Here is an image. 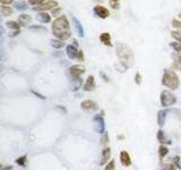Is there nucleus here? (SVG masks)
Segmentation results:
<instances>
[{"label":"nucleus","mask_w":181,"mask_h":170,"mask_svg":"<svg viewBox=\"0 0 181 170\" xmlns=\"http://www.w3.org/2000/svg\"><path fill=\"white\" fill-rule=\"evenodd\" d=\"M104 170H115V160H110V161L107 163V166H105Z\"/></svg>","instance_id":"30"},{"label":"nucleus","mask_w":181,"mask_h":170,"mask_svg":"<svg viewBox=\"0 0 181 170\" xmlns=\"http://www.w3.org/2000/svg\"><path fill=\"white\" fill-rule=\"evenodd\" d=\"M6 25H7L8 29H11V30H19V27H21V24L18 22H15V21H8L6 22Z\"/></svg>","instance_id":"23"},{"label":"nucleus","mask_w":181,"mask_h":170,"mask_svg":"<svg viewBox=\"0 0 181 170\" xmlns=\"http://www.w3.org/2000/svg\"><path fill=\"white\" fill-rule=\"evenodd\" d=\"M11 169H13V167L9 166V167H7V168H2L1 170H11Z\"/></svg>","instance_id":"45"},{"label":"nucleus","mask_w":181,"mask_h":170,"mask_svg":"<svg viewBox=\"0 0 181 170\" xmlns=\"http://www.w3.org/2000/svg\"><path fill=\"white\" fill-rule=\"evenodd\" d=\"M135 82H136V84H141V73H136V75H135Z\"/></svg>","instance_id":"38"},{"label":"nucleus","mask_w":181,"mask_h":170,"mask_svg":"<svg viewBox=\"0 0 181 170\" xmlns=\"http://www.w3.org/2000/svg\"><path fill=\"white\" fill-rule=\"evenodd\" d=\"M81 107L83 110L86 111H94L97 109V104L92 100H85L81 103Z\"/></svg>","instance_id":"9"},{"label":"nucleus","mask_w":181,"mask_h":170,"mask_svg":"<svg viewBox=\"0 0 181 170\" xmlns=\"http://www.w3.org/2000/svg\"><path fill=\"white\" fill-rule=\"evenodd\" d=\"M36 19L43 24H47V23L51 22V16L49 15L47 11H40V13H37Z\"/></svg>","instance_id":"15"},{"label":"nucleus","mask_w":181,"mask_h":170,"mask_svg":"<svg viewBox=\"0 0 181 170\" xmlns=\"http://www.w3.org/2000/svg\"><path fill=\"white\" fill-rule=\"evenodd\" d=\"M162 84L166 86L170 90H177L179 87L180 81H179V76L175 74V71L170 69L164 70V74L162 76Z\"/></svg>","instance_id":"2"},{"label":"nucleus","mask_w":181,"mask_h":170,"mask_svg":"<svg viewBox=\"0 0 181 170\" xmlns=\"http://www.w3.org/2000/svg\"><path fill=\"white\" fill-rule=\"evenodd\" d=\"M173 58L175 59V63L181 65V55H173Z\"/></svg>","instance_id":"41"},{"label":"nucleus","mask_w":181,"mask_h":170,"mask_svg":"<svg viewBox=\"0 0 181 170\" xmlns=\"http://www.w3.org/2000/svg\"><path fill=\"white\" fill-rule=\"evenodd\" d=\"M14 7L17 10H26L27 9V4H26L25 1H17V2H15Z\"/></svg>","instance_id":"25"},{"label":"nucleus","mask_w":181,"mask_h":170,"mask_svg":"<svg viewBox=\"0 0 181 170\" xmlns=\"http://www.w3.org/2000/svg\"><path fill=\"white\" fill-rule=\"evenodd\" d=\"M26 161H27V158H26L25 155H24V156H21V158H17V159H16V163H17L18 166H22V167L25 166Z\"/></svg>","instance_id":"31"},{"label":"nucleus","mask_w":181,"mask_h":170,"mask_svg":"<svg viewBox=\"0 0 181 170\" xmlns=\"http://www.w3.org/2000/svg\"><path fill=\"white\" fill-rule=\"evenodd\" d=\"M170 47L173 49L175 52H178L179 55H181V43H179V42H171Z\"/></svg>","instance_id":"26"},{"label":"nucleus","mask_w":181,"mask_h":170,"mask_svg":"<svg viewBox=\"0 0 181 170\" xmlns=\"http://www.w3.org/2000/svg\"><path fill=\"white\" fill-rule=\"evenodd\" d=\"M85 73V67L83 65H73L68 68V75L70 79H77V78H81V76Z\"/></svg>","instance_id":"5"},{"label":"nucleus","mask_w":181,"mask_h":170,"mask_svg":"<svg viewBox=\"0 0 181 170\" xmlns=\"http://www.w3.org/2000/svg\"><path fill=\"white\" fill-rule=\"evenodd\" d=\"M14 0H0V2H1V5H9L11 4Z\"/></svg>","instance_id":"43"},{"label":"nucleus","mask_w":181,"mask_h":170,"mask_svg":"<svg viewBox=\"0 0 181 170\" xmlns=\"http://www.w3.org/2000/svg\"><path fill=\"white\" fill-rule=\"evenodd\" d=\"M73 89L71 90H74V91H77L79 87L81 86V78H77V79H73Z\"/></svg>","instance_id":"27"},{"label":"nucleus","mask_w":181,"mask_h":170,"mask_svg":"<svg viewBox=\"0 0 181 170\" xmlns=\"http://www.w3.org/2000/svg\"><path fill=\"white\" fill-rule=\"evenodd\" d=\"M31 31H35V32H41V33H43V32H47V29L43 27V26H36V25H32L28 27Z\"/></svg>","instance_id":"28"},{"label":"nucleus","mask_w":181,"mask_h":170,"mask_svg":"<svg viewBox=\"0 0 181 170\" xmlns=\"http://www.w3.org/2000/svg\"><path fill=\"white\" fill-rule=\"evenodd\" d=\"M110 156H111V149L110 148H104L101 154V161L100 164H107L110 161Z\"/></svg>","instance_id":"14"},{"label":"nucleus","mask_w":181,"mask_h":170,"mask_svg":"<svg viewBox=\"0 0 181 170\" xmlns=\"http://www.w3.org/2000/svg\"><path fill=\"white\" fill-rule=\"evenodd\" d=\"M60 11H61V8L60 7H57V8H55L53 10H52V16H58L60 14Z\"/></svg>","instance_id":"40"},{"label":"nucleus","mask_w":181,"mask_h":170,"mask_svg":"<svg viewBox=\"0 0 181 170\" xmlns=\"http://www.w3.org/2000/svg\"><path fill=\"white\" fill-rule=\"evenodd\" d=\"M178 16H179V18L181 19V13H180V14H179V15H178Z\"/></svg>","instance_id":"46"},{"label":"nucleus","mask_w":181,"mask_h":170,"mask_svg":"<svg viewBox=\"0 0 181 170\" xmlns=\"http://www.w3.org/2000/svg\"><path fill=\"white\" fill-rule=\"evenodd\" d=\"M171 35H172L173 39L177 40V42L181 43V32L180 31H172V32H171Z\"/></svg>","instance_id":"29"},{"label":"nucleus","mask_w":181,"mask_h":170,"mask_svg":"<svg viewBox=\"0 0 181 170\" xmlns=\"http://www.w3.org/2000/svg\"><path fill=\"white\" fill-rule=\"evenodd\" d=\"M169 154V149L166 148L165 145H161L159 148V155H160V159L162 160L163 158H165L166 155Z\"/></svg>","instance_id":"22"},{"label":"nucleus","mask_w":181,"mask_h":170,"mask_svg":"<svg viewBox=\"0 0 181 170\" xmlns=\"http://www.w3.org/2000/svg\"><path fill=\"white\" fill-rule=\"evenodd\" d=\"M117 56H118L120 64H122L123 66H126L127 68H129L134 65V53L131 51V49L126 45L125 43H118L117 45Z\"/></svg>","instance_id":"1"},{"label":"nucleus","mask_w":181,"mask_h":170,"mask_svg":"<svg viewBox=\"0 0 181 170\" xmlns=\"http://www.w3.org/2000/svg\"><path fill=\"white\" fill-rule=\"evenodd\" d=\"M13 8L7 6V5H1V14L5 16V17H7V16H10L13 14Z\"/></svg>","instance_id":"21"},{"label":"nucleus","mask_w":181,"mask_h":170,"mask_svg":"<svg viewBox=\"0 0 181 170\" xmlns=\"http://www.w3.org/2000/svg\"><path fill=\"white\" fill-rule=\"evenodd\" d=\"M172 26L175 27V29L181 30V22L180 21H178V19H173V21H172Z\"/></svg>","instance_id":"37"},{"label":"nucleus","mask_w":181,"mask_h":170,"mask_svg":"<svg viewBox=\"0 0 181 170\" xmlns=\"http://www.w3.org/2000/svg\"><path fill=\"white\" fill-rule=\"evenodd\" d=\"M95 79H94V76L93 75H89L87 79H86L85 84H84V90L89 92V91H94L95 90Z\"/></svg>","instance_id":"10"},{"label":"nucleus","mask_w":181,"mask_h":170,"mask_svg":"<svg viewBox=\"0 0 181 170\" xmlns=\"http://www.w3.org/2000/svg\"><path fill=\"white\" fill-rule=\"evenodd\" d=\"M100 41L104 45H107V47H112V43H111V35H110V33H107V32H104V33L101 34Z\"/></svg>","instance_id":"17"},{"label":"nucleus","mask_w":181,"mask_h":170,"mask_svg":"<svg viewBox=\"0 0 181 170\" xmlns=\"http://www.w3.org/2000/svg\"><path fill=\"white\" fill-rule=\"evenodd\" d=\"M50 44H51L52 48L60 49L65 45V43H63V41H61V40H55V39H53V40L50 41Z\"/></svg>","instance_id":"24"},{"label":"nucleus","mask_w":181,"mask_h":170,"mask_svg":"<svg viewBox=\"0 0 181 170\" xmlns=\"http://www.w3.org/2000/svg\"><path fill=\"white\" fill-rule=\"evenodd\" d=\"M77 59L79 60V61H83V60H84V52H83V50H78Z\"/></svg>","instance_id":"39"},{"label":"nucleus","mask_w":181,"mask_h":170,"mask_svg":"<svg viewBox=\"0 0 181 170\" xmlns=\"http://www.w3.org/2000/svg\"><path fill=\"white\" fill-rule=\"evenodd\" d=\"M110 6L113 9H119V7H120V0H110Z\"/></svg>","instance_id":"36"},{"label":"nucleus","mask_w":181,"mask_h":170,"mask_svg":"<svg viewBox=\"0 0 181 170\" xmlns=\"http://www.w3.org/2000/svg\"><path fill=\"white\" fill-rule=\"evenodd\" d=\"M45 2V0H28V4L32 6H41Z\"/></svg>","instance_id":"35"},{"label":"nucleus","mask_w":181,"mask_h":170,"mask_svg":"<svg viewBox=\"0 0 181 170\" xmlns=\"http://www.w3.org/2000/svg\"><path fill=\"white\" fill-rule=\"evenodd\" d=\"M53 34H55V37L58 40H61V41L68 40L71 35L70 31H53Z\"/></svg>","instance_id":"13"},{"label":"nucleus","mask_w":181,"mask_h":170,"mask_svg":"<svg viewBox=\"0 0 181 170\" xmlns=\"http://www.w3.org/2000/svg\"><path fill=\"white\" fill-rule=\"evenodd\" d=\"M73 18V22H74V26H75V29H76V31H77V33L79 37H84V29H83V25H81V23L78 21L75 16H73L71 17Z\"/></svg>","instance_id":"16"},{"label":"nucleus","mask_w":181,"mask_h":170,"mask_svg":"<svg viewBox=\"0 0 181 170\" xmlns=\"http://www.w3.org/2000/svg\"><path fill=\"white\" fill-rule=\"evenodd\" d=\"M94 14H95L97 17H100V18H102V19H105L110 16L109 10H107L104 6H101V5H97V6L94 7Z\"/></svg>","instance_id":"8"},{"label":"nucleus","mask_w":181,"mask_h":170,"mask_svg":"<svg viewBox=\"0 0 181 170\" xmlns=\"http://www.w3.org/2000/svg\"><path fill=\"white\" fill-rule=\"evenodd\" d=\"M120 162L125 167H129L131 164V158H130L129 153L125 150L120 152Z\"/></svg>","instance_id":"12"},{"label":"nucleus","mask_w":181,"mask_h":170,"mask_svg":"<svg viewBox=\"0 0 181 170\" xmlns=\"http://www.w3.org/2000/svg\"><path fill=\"white\" fill-rule=\"evenodd\" d=\"M31 22H32V17L28 14H22V15L18 16V23L22 26H26Z\"/></svg>","instance_id":"18"},{"label":"nucleus","mask_w":181,"mask_h":170,"mask_svg":"<svg viewBox=\"0 0 181 170\" xmlns=\"http://www.w3.org/2000/svg\"><path fill=\"white\" fill-rule=\"evenodd\" d=\"M66 53L68 56V58L69 59H75V58H77V53H78V50H77V47L74 44H69L66 47Z\"/></svg>","instance_id":"11"},{"label":"nucleus","mask_w":181,"mask_h":170,"mask_svg":"<svg viewBox=\"0 0 181 170\" xmlns=\"http://www.w3.org/2000/svg\"><path fill=\"white\" fill-rule=\"evenodd\" d=\"M165 117H166V111L164 110H160L157 114V122L160 126H163L165 122Z\"/></svg>","instance_id":"20"},{"label":"nucleus","mask_w":181,"mask_h":170,"mask_svg":"<svg viewBox=\"0 0 181 170\" xmlns=\"http://www.w3.org/2000/svg\"><path fill=\"white\" fill-rule=\"evenodd\" d=\"M19 33H21V31H19V30H16V31H14V32H11V33L9 34V37H17V35H18Z\"/></svg>","instance_id":"42"},{"label":"nucleus","mask_w":181,"mask_h":170,"mask_svg":"<svg viewBox=\"0 0 181 170\" xmlns=\"http://www.w3.org/2000/svg\"><path fill=\"white\" fill-rule=\"evenodd\" d=\"M109 135H107V134H102V137H101V144L103 145V146H105V145L107 144V143H109Z\"/></svg>","instance_id":"33"},{"label":"nucleus","mask_w":181,"mask_h":170,"mask_svg":"<svg viewBox=\"0 0 181 170\" xmlns=\"http://www.w3.org/2000/svg\"><path fill=\"white\" fill-rule=\"evenodd\" d=\"M93 122H94V128L99 134H104V130H105V125H104V119L101 115H96L93 119Z\"/></svg>","instance_id":"7"},{"label":"nucleus","mask_w":181,"mask_h":170,"mask_svg":"<svg viewBox=\"0 0 181 170\" xmlns=\"http://www.w3.org/2000/svg\"><path fill=\"white\" fill-rule=\"evenodd\" d=\"M181 160H180V158L178 156V155H175L173 159H172V163H173L174 166L177 167L178 169H181V162H180Z\"/></svg>","instance_id":"34"},{"label":"nucleus","mask_w":181,"mask_h":170,"mask_svg":"<svg viewBox=\"0 0 181 170\" xmlns=\"http://www.w3.org/2000/svg\"><path fill=\"white\" fill-rule=\"evenodd\" d=\"M58 7V1L55 0H48L45 1L43 5L41 6H36V7L33 8L34 11H47V10H53L55 8Z\"/></svg>","instance_id":"6"},{"label":"nucleus","mask_w":181,"mask_h":170,"mask_svg":"<svg viewBox=\"0 0 181 170\" xmlns=\"http://www.w3.org/2000/svg\"><path fill=\"white\" fill-rule=\"evenodd\" d=\"M52 31H69V22L65 15L59 16L52 23Z\"/></svg>","instance_id":"4"},{"label":"nucleus","mask_w":181,"mask_h":170,"mask_svg":"<svg viewBox=\"0 0 181 170\" xmlns=\"http://www.w3.org/2000/svg\"><path fill=\"white\" fill-rule=\"evenodd\" d=\"M157 140H159L160 143H163V144H164V143H165V144H171V143H172V142L165 136V133L161 129L157 132Z\"/></svg>","instance_id":"19"},{"label":"nucleus","mask_w":181,"mask_h":170,"mask_svg":"<svg viewBox=\"0 0 181 170\" xmlns=\"http://www.w3.org/2000/svg\"><path fill=\"white\" fill-rule=\"evenodd\" d=\"M177 169L178 168L174 166L173 163H165V164H163L161 170H177Z\"/></svg>","instance_id":"32"},{"label":"nucleus","mask_w":181,"mask_h":170,"mask_svg":"<svg viewBox=\"0 0 181 170\" xmlns=\"http://www.w3.org/2000/svg\"><path fill=\"white\" fill-rule=\"evenodd\" d=\"M73 44L76 45V47H78V42H77V40H75V39H73Z\"/></svg>","instance_id":"44"},{"label":"nucleus","mask_w":181,"mask_h":170,"mask_svg":"<svg viewBox=\"0 0 181 170\" xmlns=\"http://www.w3.org/2000/svg\"><path fill=\"white\" fill-rule=\"evenodd\" d=\"M160 100H161L162 107L168 108V107H171V106L175 104V102H177V96L174 95L172 92H170V91L164 90V91H162V93H161Z\"/></svg>","instance_id":"3"}]
</instances>
